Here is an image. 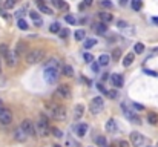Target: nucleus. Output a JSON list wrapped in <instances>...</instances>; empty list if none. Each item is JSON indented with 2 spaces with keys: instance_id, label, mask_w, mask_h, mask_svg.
Instances as JSON below:
<instances>
[{
  "instance_id": "f257e3e1",
  "label": "nucleus",
  "mask_w": 158,
  "mask_h": 147,
  "mask_svg": "<svg viewBox=\"0 0 158 147\" xmlns=\"http://www.w3.org/2000/svg\"><path fill=\"white\" fill-rule=\"evenodd\" d=\"M35 132L40 137H48L49 133H51V126H49V121L46 119L45 115H40L38 121L35 123Z\"/></svg>"
},
{
  "instance_id": "f03ea898",
  "label": "nucleus",
  "mask_w": 158,
  "mask_h": 147,
  "mask_svg": "<svg viewBox=\"0 0 158 147\" xmlns=\"http://www.w3.org/2000/svg\"><path fill=\"white\" fill-rule=\"evenodd\" d=\"M45 57V51L43 49H31L29 52H26V63L28 64H37L40 63Z\"/></svg>"
},
{
  "instance_id": "7ed1b4c3",
  "label": "nucleus",
  "mask_w": 158,
  "mask_h": 147,
  "mask_svg": "<svg viewBox=\"0 0 158 147\" xmlns=\"http://www.w3.org/2000/svg\"><path fill=\"white\" fill-rule=\"evenodd\" d=\"M60 74H58V69L57 68H52V66H48V68L45 69L43 72V78H45V81L48 84H54L57 80H58Z\"/></svg>"
},
{
  "instance_id": "20e7f679",
  "label": "nucleus",
  "mask_w": 158,
  "mask_h": 147,
  "mask_svg": "<svg viewBox=\"0 0 158 147\" xmlns=\"http://www.w3.org/2000/svg\"><path fill=\"white\" fill-rule=\"evenodd\" d=\"M49 112H51V115H52V118H55V119H64L66 118V115H68V112H66V109L63 107V106H60V104H57V103H52L51 104V107H49Z\"/></svg>"
},
{
  "instance_id": "39448f33",
  "label": "nucleus",
  "mask_w": 158,
  "mask_h": 147,
  "mask_svg": "<svg viewBox=\"0 0 158 147\" xmlns=\"http://www.w3.org/2000/svg\"><path fill=\"white\" fill-rule=\"evenodd\" d=\"M121 109H123V115L126 116V119L129 123H132V124H141V119L140 116L137 115L135 110H130L126 104H121Z\"/></svg>"
},
{
  "instance_id": "423d86ee",
  "label": "nucleus",
  "mask_w": 158,
  "mask_h": 147,
  "mask_svg": "<svg viewBox=\"0 0 158 147\" xmlns=\"http://www.w3.org/2000/svg\"><path fill=\"white\" fill-rule=\"evenodd\" d=\"M104 107V100L101 97H95V98H92L91 104H89V110L91 113H94V115H98Z\"/></svg>"
},
{
  "instance_id": "0eeeda50",
  "label": "nucleus",
  "mask_w": 158,
  "mask_h": 147,
  "mask_svg": "<svg viewBox=\"0 0 158 147\" xmlns=\"http://www.w3.org/2000/svg\"><path fill=\"white\" fill-rule=\"evenodd\" d=\"M55 95L60 97V98H64V100H71L72 97V92H71V87L68 84H60L55 90Z\"/></svg>"
},
{
  "instance_id": "6e6552de",
  "label": "nucleus",
  "mask_w": 158,
  "mask_h": 147,
  "mask_svg": "<svg viewBox=\"0 0 158 147\" xmlns=\"http://www.w3.org/2000/svg\"><path fill=\"white\" fill-rule=\"evenodd\" d=\"M11 123H12V113H11V110L2 109V110H0V124L8 126Z\"/></svg>"
},
{
  "instance_id": "1a4fd4ad",
  "label": "nucleus",
  "mask_w": 158,
  "mask_h": 147,
  "mask_svg": "<svg viewBox=\"0 0 158 147\" xmlns=\"http://www.w3.org/2000/svg\"><path fill=\"white\" fill-rule=\"evenodd\" d=\"M130 143H132L134 147H141L144 144V137L138 132H132L130 133Z\"/></svg>"
},
{
  "instance_id": "9d476101",
  "label": "nucleus",
  "mask_w": 158,
  "mask_h": 147,
  "mask_svg": "<svg viewBox=\"0 0 158 147\" xmlns=\"http://www.w3.org/2000/svg\"><path fill=\"white\" fill-rule=\"evenodd\" d=\"M111 81H112V84H114L115 87H123V84H124V78H123L121 74L114 72V74L111 75Z\"/></svg>"
},
{
  "instance_id": "9b49d317",
  "label": "nucleus",
  "mask_w": 158,
  "mask_h": 147,
  "mask_svg": "<svg viewBox=\"0 0 158 147\" xmlns=\"http://www.w3.org/2000/svg\"><path fill=\"white\" fill-rule=\"evenodd\" d=\"M22 127H23V130L28 133L29 137H32L34 133H35V127H34L31 119H23V121H22Z\"/></svg>"
},
{
  "instance_id": "f8f14e48",
  "label": "nucleus",
  "mask_w": 158,
  "mask_h": 147,
  "mask_svg": "<svg viewBox=\"0 0 158 147\" xmlns=\"http://www.w3.org/2000/svg\"><path fill=\"white\" fill-rule=\"evenodd\" d=\"M17 52L16 51H9L8 52V54H6V63H8V66H9V68H14V66L17 64Z\"/></svg>"
},
{
  "instance_id": "ddd939ff",
  "label": "nucleus",
  "mask_w": 158,
  "mask_h": 147,
  "mask_svg": "<svg viewBox=\"0 0 158 147\" xmlns=\"http://www.w3.org/2000/svg\"><path fill=\"white\" fill-rule=\"evenodd\" d=\"M88 130H89V126L86 123H80V124L75 126V133H77V137H80V138L86 137Z\"/></svg>"
},
{
  "instance_id": "4468645a",
  "label": "nucleus",
  "mask_w": 158,
  "mask_h": 147,
  "mask_svg": "<svg viewBox=\"0 0 158 147\" xmlns=\"http://www.w3.org/2000/svg\"><path fill=\"white\" fill-rule=\"evenodd\" d=\"M28 137H29V135L23 130V127H22V126H20L19 129H16V130H14V140H16V141L23 143V141H25L26 138H28Z\"/></svg>"
},
{
  "instance_id": "2eb2a0df",
  "label": "nucleus",
  "mask_w": 158,
  "mask_h": 147,
  "mask_svg": "<svg viewBox=\"0 0 158 147\" xmlns=\"http://www.w3.org/2000/svg\"><path fill=\"white\" fill-rule=\"evenodd\" d=\"M37 6H38V9H40V12H45V14H52V8H49L48 5H45V2L43 0H37Z\"/></svg>"
},
{
  "instance_id": "dca6fc26",
  "label": "nucleus",
  "mask_w": 158,
  "mask_h": 147,
  "mask_svg": "<svg viewBox=\"0 0 158 147\" xmlns=\"http://www.w3.org/2000/svg\"><path fill=\"white\" fill-rule=\"evenodd\" d=\"M134 58H135V54L134 52H129V54H126L124 57H123V66L124 68H127V66H130L134 63Z\"/></svg>"
},
{
  "instance_id": "f3484780",
  "label": "nucleus",
  "mask_w": 158,
  "mask_h": 147,
  "mask_svg": "<svg viewBox=\"0 0 158 147\" xmlns=\"http://www.w3.org/2000/svg\"><path fill=\"white\" fill-rule=\"evenodd\" d=\"M94 31H95L97 34H106V31H108V25L104 23V22L97 23V25L94 26Z\"/></svg>"
},
{
  "instance_id": "a211bd4d",
  "label": "nucleus",
  "mask_w": 158,
  "mask_h": 147,
  "mask_svg": "<svg viewBox=\"0 0 158 147\" xmlns=\"http://www.w3.org/2000/svg\"><path fill=\"white\" fill-rule=\"evenodd\" d=\"M106 130L108 132H117L118 130V126H117V121L114 118H111V119H108V123H106Z\"/></svg>"
},
{
  "instance_id": "6ab92c4d",
  "label": "nucleus",
  "mask_w": 158,
  "mask_h": 147,
  "mask_svg": "<svg viewBox=\"0 0 158 147\" xmlns=\"http://www.w3.org/2000/svg\"><path fill=\"white\" fill-rule=\"evenodd\" d=\"M83 113H85V106H83V104H77V106H75V110H74L75 119H80V118L83 116Z\"/></svg>"
},
{
  "instance_id": "aec40b11",
  "label": "nucleus",
  "mask_w": 158,
  "mask_h": 147,
  "mask_svg": "<svg viewBox=\"0 0 158 147\" xmlns=\"http://www.w3.org/2000/svg\"><path fill=\"white\" fill-rule=\"evenodd\" d=\"M98 17H100V20L101 22H104V23H109V22H112L114 20V16L111 14V12H100V14H98Z\"/></svg>"
},
{
  "instance_id": "412c9836",
  "label": "nucleus",
  "mask_w": 158,
  "mask_h": 147,
  "mask_svg": "<svg viewBox=\"0 0 158 147\" xmlns=\"http://www.w3.org/2000/svg\"><path fill=\"white\" fill-rule=\"evenodd\" d=\"M111 63V57L108 55V54H101L100 57H98V64L100 66H108Z\"/></svg>"
},
{
  "instance_id": "4be33fe9",
  "label": "nucleus",
  "mask_w": 158,
  "mask_h": 147,
  "mask_svg": "<svg viewBox=\"0 0 158 147\" xmlns=\"http://www.w3.org/2000/svg\"><path fill=\"white\" fill-rule=\"evenodd\" d=\"M85 37H86V31H85V29H77V31L74 32V38L77 40V42H82V40H85Z\"/></svg>"
},
{
  "instance_id": "5701e85b",
  "label": "nucleus",
  "mask_w": 158,
  "mask_h": 147,
  "mask_svg": "<svg viewBox=\"0 0 158 147\" xmlns=\"http://www.w3.org/2000/svg\"><path fill=\"white\" fill-rule=\"evenodd\" d=\"M61 71H63V74L66 75V77H72L74 75V68H72V66H69V64H64Z\"/></svg>"
},
{
  "instance_id": "b1692460",
  "label": "nucleus",
  "mask_w": 158,
  "mask_h": 147,
  "mask_svg": "<svg viewBox=\"0 0 158 147\" xmlns=\"http://www.w3.org/2000/svg\"><path fill=\"white\" fill-rule=\"evenodd\" d=\"M148 121H149V124H152V126L158 124V115L154 113V112H151V113L148 115Z\"/></svg>"
},
{
  "instance_id": "393cba45",
  "label": "nucleus",
  "mask_w": 158,
  "mask_h": 147,
  "mask_svg": "<svg viewBox=\"0 0 158 147\" xmlns=\"http://www.w3.org/2000/svg\"><path fill=\"white\" fill-rule=\"evenodd\" d=\"M130 5H132L134 11H140L143 6V0H130Z\"/></svg>"
},
{
  "instance_id": "a878e982",
  "label": "nucleus",
  "mask_w": 158,
  "mask_h": 147,
  "mask_svg": "<svg viewBox=\"0 0 158 147\" xmlns=\"http://www.w3.org/2000/svg\"><path fill=\"white\" fill-rule=\"evenodd\" d=\"M51 2H52V5H55L60 9H68V3H64L63 0H51Z\"/></svg>"
},
{
  "instance_id": "bb28decb",
  "label": "nucleus",
  "mask_w": 158,
  "mask_h": 147,
  "mask_svg": "<svg viewBox=\"0 0 158 147\" xmlns=\"http://www.w3.org/2000/svg\"><path fill=\"white\" fill-rule=\"evenodd\" d=\"M26 48H28V46H26L25 42H19L17 46H16V52H17V54H23V52L26 51Z\"/></svg>"
},
{
  "instance_id": "cd10ccee",
  "label": "nucleus",
  "mask_w": 158,
  "mask_h": 147,
  "mask_svg": "<svg viewBox=\"0 0 158 147\" xmlns=\"http://www.w3.org/2000/svg\"><path fill=\"white\" fill-rule=\"evenodd\" d=\"M17 26H19L22 31H28V28H29V25L26 23L23 19H19V20H17Z\"/></svg>"
},
{
  "instance_id": "c85d7f7f",
  "label": "nucleus",
  "mask_w": 158,
  "mask_h": 147,
  "mask_svg": "<svg viewBox=\"0 0 158 147\" xmlns=\"http://www.w3.org/2000/svg\"><path fill=\"white\" fill-rule=\"evenodd\" d=\"M134 52H135V54H143V52H144V45L143 43H135L134 45Z\"/></svg>"
},
{
  "instance_id": "c756f323",
  "label": "nucleus",
  "mask_w": 158,
  "mask_h": 147,
  "mask_svg": "<svg viewBox=\"0 0 158 147\" xmlns=\"http://www.w3.org/2000/svg\"><path fill=\"white\" fill-rule=\"evenodd\" d=\"M97 45V40L95 38H89V40H85V49H89V48H92V46H95Z\"/></svg>"
},
{
  "instance_id": "7c9ffc66",
  "label": "nucleus",
  "mask_w": 158,
  "mask_h": 147,
  "mask_svg": "<svg viewBox=\"0 0 158 147\" xmlns=\"http://www.w3.org/2000/svg\"><path fill=\"white\" fill-rule=\"evenodd\" d=\"M49 31L52 32V34H55V32H60V23H52L51 26H49Z\"/></svg>"
},
{
  "instance_id": "2f4dec72",
  "label": "nucleus",
  "mask_w": 158,
  "mask_h": 147,
  "mask_svg": "<svg viewBox=\"0 0 158 147\" xmlns=\"http://www.w3.org/2000/svg\"><path fill=\"white\" fill-rule=\"evenodd\" d=\"M97 144L100 147H108V141H106V138H104V137H98L97 138Z\"/></svg>"
},
{
  "instance_id": "473e14b6",
  "label": "nucleus",
  "mask_w": 158,
  "mask_h": 147,
  "mask_svg": "<svg viewBox=\"0 0 158 147\" xmlns=\"http://www.w3.org/2000/svg\"><path fill=\"white\" fill-rule=\"evenodd\" d=\"M51 132L54 133V137H57V138H63V132H61L60 129H57V127H51Z\"/></svg>"
},
{
  "instance_id": "72a5a7b5",
  "label": "nucleus",
  "mask_w": 158,
  "mask_h": 147,
  "mask_svg": "<svg viewBox=\"0 0 158 147\" xmlns=\"http://www.w3.org/2000/svg\"><path fill=\"white\" fill-rule=\"evenodd\" d=\"M64 22L69 23V25H77V20H75L71 14H66V16H64Z\"/></svg>"
},
{
  "instance_id": "f704fd0d",
  "label": "nucleus",
  "mask_w": 158,
  "mask_h": 147,
  "mask_svg": "<svg viewBox=\"0 0 158 147\" xmlns=\"http://www.w3.org/2000/svg\"><path fill=\"white\" fill-rule=\"evenodd\" d=\"M9 52V49H8V46L5 45V43H0V54H2L3 57H6V54Z\"/></svg>"
},
{
  "instance_id": "c9c22d12",
  "label": "nucleus",
  "mask_w": 158,
  "mask_h": 147,
  "mask_svg": "<svg viewBox=\"0 0 158 147\" xmlns=\"http://www.w3.org/2000/svg\"><path fill=\"white\" fill-rule=\"evenodd\" d=\"M118 95H120V93H118V90H108V97H109L111 100H117Z\"/></svg>"
},
{
  "instance_id": "e433bc0d",
  "label": "nucleus",
  "mask_w": 158,
  "mask_h": 147,
  "mask_svg": "<svg viewBox=\"0 0 158 147\" xmlns=\"http://www.w3.org/2000/svg\"><path fill=\"white\" fill-rule=\"evenodd\" d=\"M16 3H17V0H6V2H5V8L6 9H11V8L16 6Z\"/></svg>"
},
{
  "instance_id": "4c0bfd02",
  "label": "nucleus",
  "mask_w": 158,
  "mask_h": 147,
  "mask_svg": "<svg viewBox=\"0 0 158 147\" xmlns=\"http://www.w3.org/2000/svg\"><path fill=\"white\" fill-rule=\"evenodd\" d=\"M29 17H31L34 22H37V20H42V19H40V16H38V12H37V11H31V12H29Z\"/></svg>"
},
{
  "instance_id": "58836bf2",
  "label": "nucleus",
  "mask_w": 158,
  "mask_h": 147,
  "mask_svg": "<svg viewBox=\"0 0 158 147\" xmlns=\"http://www.w3.org/2000/svg\"><path fill=\"white\" fill-rule=\"evenodd\" d=\"M83 58H85V61H86V63H92V61H94V55L89 54V52H86V54L83 55Z\"/></svg>"
},
{
  "instance_id": "ea45409f",
  "label": "nucleus",
  "mask_w": 158,
  "mask_h": 147,
  "mask_svg": "<svg viewBox=\"0 0 158 147\" xmlns=\"http://www.w3.org/2000/svg\"><path fill=\"white\" fill-rule=\"evenodd\" d=\"M91 68H92V71L97 74V72L100 71V64H98V61H97V63H95V61H92V63H91Z\"/></svg>"
},
{
  "instance_id": "a19ab883",
  "label": "nucleus",
  "mask_w": 158,
  "mask_h": 147,
  "mask_svg": "<svg viewBox=\"0 0 158 147\" xmlns=\"http://www.w3.org/2000/svg\"><path fill=\"white\" fill-rule=\"evenodd\" d=\"M48 66L57 68V66H58V60H57V58H51V60H49V63H48ZM48 66H46V68H48Z\"/></svg>"
},
{
  "instance_id": "79ce46f5",
  "label": "nucleus",
  "mask_w": 158,
  "mask_h": 147,
  "mask_svg": "<svg viewBox=\"0 0 158 147\" xmlns=\"http://www.w3.org/2000/svg\"><path fill=\"white\" fill-rule=\"evenodd\" d=\"M97 89H98L101 93H104V95H108V90H106V87H104L101 83H98V84H97Z\"/></svg>"
},
{
  "instance_id": "37998d69",
  "label": "nucleus",
  "mask_w": 158,
  "mask_h": 147,
  "mask_svg": "<svg viewBox=\"0 0 158 147\" xmlns=\"http://www.w3.org/2000/svg\"><path fill=\"white\" fill-rule=\"evenodd\" d=\"M69 35V29H61L60 31V38H66Z\"/></svg>"
},
{
  "instance_id": "c03bdc74",
  "label": "nucleus",
  "mask_w": 158,
  "mask_h": 147,
  "mask_svg": "<svg viewBox=\"0 0 158 147\" xmlns=\"http://www.w3.org/2000/svg\"><path fill=\"white\" fill-rule=\"evenodd\" d=\"M101 6H104V8H112V2H109V0H101Z\"/></svg>"
},
{
  "instance_id": "a18cd8bd",
  "label": "nucleus",
  "mask_w": 158,
  "mask_h": 147,
  "mask_svg": "<svg viewBox=\"0 0 158 147\" xmlns=\"http://www.w3.org/2000/svg\"><path fill=\"white\" fill-rule=\"evenodd\" d=\"M127 26H129V25H127L126 22H123V20H120V22H118V28H120V29H126Z\"/></svg>"
},
{
  "instance_id": "49530a36",
  "label": "nucleus",
  "mask_w": 158,
  "mask_h": 147,
  "mask_svg": "<svg viewBox=\"0 0 158 147\" xmlns=\"http://www.w3.org/2000/svg\"><path fill=\"white\" fill-rule=\"evenodd\" d=\"M118 147H129V143L126 140H120L118 141Z\"/></svg>"
},
{
  "instance_id": "de8ad7c7",
  "label": "nucleus",
  "mask_w": 158,
  "mask_h": 147,
  "mask_svg": "<svg viewBox=\"0 0 158 147\" xmlns=\"http://www.w3.org/2000/svg\"><path fill=\"white\" fill-rule=\"evenodd\" d=\"M144 74L146 75H151V77H158V74L155 71H149V69H144Z\"/></svg>"
},
{
  "instance_id": "09e8293b",
  "label": "nucleus",
  "mask_w": 158,
  "mask_h": 147,
  "mask_svg": "<svg viewBox=\"0 0 158 147\" xmlns=\"http://www.w3.org/2000/svg\"><path fill=\"white\" fill-rule=\"evenodd\" d=\"M134 107L138 109V110H144V106L143 104H138V103H134Z\"/></svg>"
},
{
  "instance_id": "8fccbe9b",
  "label": "nucleus",
  "mask_w": 158,
  "mask_h": 147,
  "mask_svg": "<svg viewBox=\"0 0 158 147\" xmlns=\"http://www.w3.org/2000/svg\"><path fill=\"white\" fill-rule=\"evenodd\" d=\"M120 57V49H115V54H114V60H117Z\"/></svg>"
},
{
  "instance_id": "3c124183",
  "label": "nucleus",
  "mask_w": 158,
  "mask_h": 147,
  "mask_svg": "<svg viewBox=\"0 0 158 147\" xmlns=\"http://www.w3.org/2000/svg\"><path fill=\"white\" fill-rule=\"evenodd\" d=\"M129 2V0H118V3H120L121 6H126V3Z\"/></svg>"
},
{
  "instance_id": "603ef678",
  "label": "nucleus",
  "mask_w": 158,
  "mask_h": 147,
  "mask_svg": "<svg viewBox=\"0 0 158 147\" xmlns=\"http://www.w3.org/2000/svg\"><path fill=\"white\" fill-rule=\"evenodd\" d=\"M25 14V11L23 9H20V11H17V16H19V19H22V16Z\"/></svg>"
},
{
  "instance_id": "864d4df0",
  "label": "nucleus",
  "mask_w": 158,
  "mask_h": 147,
  "mask_svg": "<svg viewBox=\"0 0 158 147\" xmlns=\"http://www.w3.org/2000/svg\"><path fill=\"white\" fill-rule=\"evenodd\" d=\"M152 22H154V23L158 26V17H152Z\"/></svg>"
},
{
  "instance_id": "5fc2aeb1",
  "label": "nucleus",
  "mask_w": 158,
  "mask_h": 147,
  "mask_svg": "<svg viewBox=\"0 0 158 147\" xmlns=\"http://www.w3.org/2000/svg\"><path fill=\"white\" fill-rule=\"evenodd\" d=\"M85 3L89 6V5H92V0H85Z\"/></svg>"
},
{
  "instance_id": "6e6d98bb",
  "label": "nucleus",
  "mask_w": 158,
  "mask_h": 147,
  "mask_svg": "<svg viewBox=\"0 0 158 147\" xmlns=\"http://www.w3.org/2000/svg\"><path fill=\"white\" fill-rule=\"evenodd\" d=\"M3 109V101H2V98H0V110Z\"/></svg>"
},
{
  "instance_id": "4d7b16f0",
  "label": "nucleus",
  "mask_w": 158,
  "mask_h": 147,
  "mask_svg": "<svg viewBox=\"0 0 158 147\" xmlns=\"http://www.w3.org/2000/svg\"><path fill=\"white\" fill-rule=\"evenodd\" d=\"M54 147H61V146H58V144H55V146H54Z\"/></svg>"
},
{
  "instance_id": "13d9d810",
  "label": "nucleus",
  "mask_w": 158,
  "mask_h": 147,
  "mask_svg": "<svg viewBox=\"0 0 158 147\" xmlns=\"http://www.w3.org/2000/svg\"><path fill=\"white\" fill-rule=\"evenodd\" d=\"M0 72H2V64H0Z\"/></svg>"
},
{
  "instance_id": "bf43d9fd",
  "label": "nucleus",
  "mask_w": 158,
  "mask_h": 147,
  "mask_svg": "<svg viewBox=\"0 0 158 147\" xmlns=\"http://www.w3.org/2000/svg\"><path fill=\"white\" fill-rule=\"evenodd\" d=\"M149 147H151V146H149Z\"/></svg>"
}]
</instances>
